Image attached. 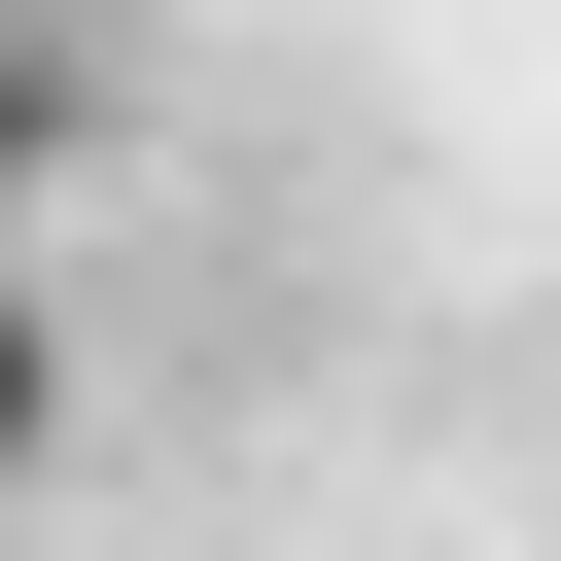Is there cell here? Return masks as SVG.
Listing matches in <instances>:
<instances>
[{"label": "cell", "mask_w": 561, "mask_h": 561, "mask_svg": "<svg viewBox=\"0 0 561 561\" xmlns=\"http://www.w3.org/2000/svg\"><path fill=\"white\" fill-rule=\"evenodd\" d=\"M70 140H105V70H70V0H0V280H35V210H70Z\"/></svg>", "instance_id": "obj_1"}, {"label": "cell", "mask_w": 561, "mask_h": 561, "mask_svg": "<svg viewBox=\"0 0 561 561\" xmlns=\"http://www.w3.org/2000/svg\"><path fill=\"white\" fill-rule=\"evenodd\" d=\"M35 456H70V316L0 280V491H35Z\"/></svg>", "instance_id": "obj_2"}]
</instances>
